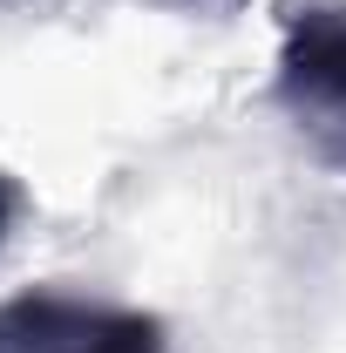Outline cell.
Listing matches in <instances>:
<instances>
[{
	"label": "cell",
	"instance_id": "1",
	"mask_svg": "<svg viewBox=\"0 0 346 353\" xmlns=\"http://www.w3.org/2000/svg\"><path fill=\"white\" fill-rule=\"evenodd\" d=\"M272 102L326 170H346V0L285 7Z\"/></svg>",
	"mask_w": 346,
	"mask_h": 353
},
{
	"label": "cell",
	"instance_id": "2",
	"mask_svg": "<svg viewBox=\"0 0 346 353\" xmlns=\"http://www.w3.org/2000/svg\"><path fill=\"white\" fill-rule=\"evenodd\" d=\"M0 353H170V333L156 312L34 285L0 299Z\"/></svg>",
	"mask_w": 346,
	"mask_h": 353
},
{
	"label": "cell",
	"instance_id": "3",
	"mask_svg": "<svg viewBox=\"0 0 346 353\" xmlns=\"http://www.w3.org/2000/svg\"><path fill=\"white\" fill-rule=\"evenodd\" d=\"M14 218H21V190H14V176L0 170V245H7V231H14Z\"/></svg>",
	"mask_w": 346,
	"mask_h": 353
},
{
	"label": "cell",
	"instance_id": "4",
	"mask_svg": "<svg viewBox=\"0 0 346 353\" xmlns=\"http://www.w3.org/2000/svg\"><path fill=\"white\" fill-rule=\"evenodd\" d=\"M163 7H238V0H163Z\"/></svg>",
	"mask_w": 346,
	"mask_h": 353
}]
</instances>
